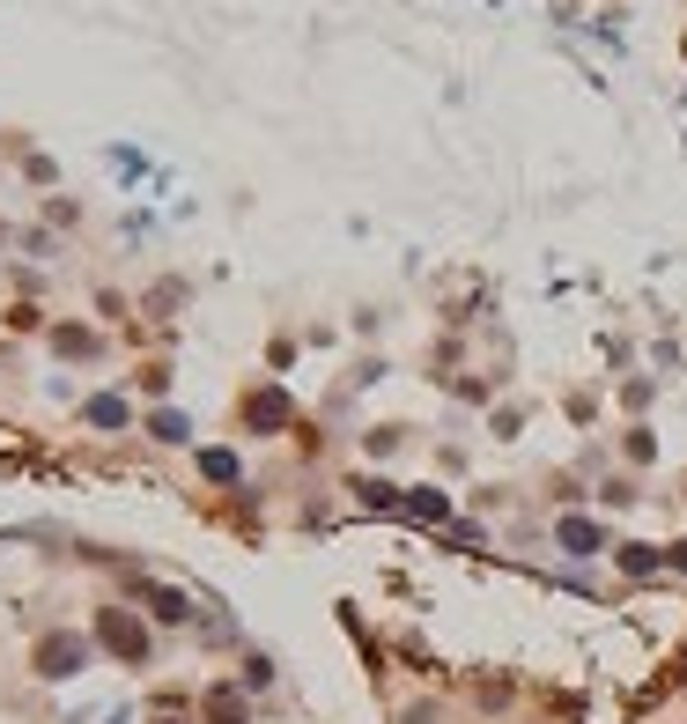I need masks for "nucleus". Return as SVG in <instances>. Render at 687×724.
I'll return each instance as SVG.
<instances>
[{
  "mask_svg": "<svg viewBox=\"0 0 687 724\" xmlns=\"http://www.w3.org/2000/svg\"><path fill=\"white\" fill-rule=\"evenodd\" d=\"M74 658H82V651H74V643H45V673H67Z\"/></svg>",
  "mask_w": 687,
  "mask_h": 724,
  "instance_id": "nucleus-3",
  "label": "nucleus"
},
{
  "mask_svg": "<svg viewBox=\"0 0 687 724\" xmlns=\"http://www.w3.org/2000/svg\"><path fill=\"white\" fill-rule=\"evenodd\" d=\"M562 540H569V547H577V555H584V547H599V525H584V518H569V525H562Z\"/></svg>",
  "mask_w": 687,
  "mask_h": 724,
  "instance_id": "nucleus-2",
  "label": "nucleus"
},
{
  "mask_svg": "<svg viewBox=\"0 0 687 724\" xmlns=\"http://www.w3.org/2000/svg\"><path fill=\"white\" fill-rule=\"evenodd\" d=\"M104 643H111V651H126V658H141V628L119 621V614H104Z\"/></svg>",
  "mask_w": 687,
  "mask_h": 724,
  "instance_id": "nucleus-1",
  "label": "nucleus"
}]
</instances>
